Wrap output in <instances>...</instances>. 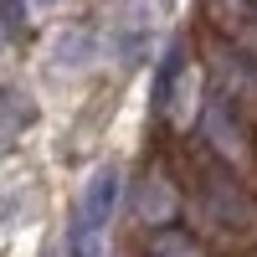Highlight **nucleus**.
Returning <instances> with one entry per match:
<instances>
[{
    "label": "nucleus",
    "instance_id": "obj_1",
    "mask_svg": "<svg viewBox=\"0 0 257 257\" xmlns=\"http://www.w3.org/2000/svg\"><path fill=\"white\" fill-rule=\"evenodd\" d=\"M196 206H201V216L211 226L226 231V237H247L257 226V201L247 196V185L231 175V165L216 160L211 149L196 160Z\"/></svg>",
    "mask_w": 257,
    "mask_h": 257
},
{
    "label": "nucleus",
    "instance_id": "obj_2",
    "mask_svg": "<svg viewBox=\"0 0 257 257\" xmlns=\"http://www.w3.org/2000/svg\"><path fill=\"white\" fill-rule=\"evenodd\" d=\"M201 139L216 160H226L231 170H242L252 160V144H247V123H242V108L231 103L226 93H211L206 108H201Z\"/></svg>",
    "mask_w": 257,
    "mask_h": 257
},
{
    "label": "nucleus",
    "instance_id": "obj_3",
    "mask_svg": "<svg viewBox=\"0 0 257 257\" xmlns=\"http://www.w3.org/2000/svg\"><path fill=\"white\" fill-rule=\"evenodd\" d=\"M113 201H118V170L113 165H103L98 175H93V185L82 190V206H77V221H72V252L77 257H93V237L103 226H108V216H113Z\"/></svg>",
    "mask_w": 257,
    "mask_h": 257
},
{
    "label": "nucleus",
    "instance_id": "obj_4",
    "mask_svg": "<svg viewBox=\"0 0 257 257\" xmlns=\"http://www.w3.org/2000/svg\"><path fill=\"white\" fill-rule=\"evenodd\" d=\"M175 206H180L175 185H170L160 170H149L139 180V190H134V216L149 221V226H165V221H175Z\"/></svg>",
    "mask_w": 257,
    "mask_h": 257
},
{
    "label": "nucleus",
    "instance_id": "obj_5",
    "mask_svg": "<svg viewBox=\"0 0 257 257\" xmlns=\"http://www.w3.org/2000/svg\"><path fill=\"white\" fill-rule=\"evenodd\" d=\"M216 82L231 103H242V108H257V67L242 57V52H216Z\"/></svg>",
    "mask_w": 257,
    "mask_h": 257
},
{
    "label": "nucleus",
    "instance_id": "obj_6",
    "mask_svg": "<svg viewBox=\"0 0 257 257\" xmlns=\"http://www.w3.org/2000/svg\"><path fill=\"white\" fill-rule=\"evenodd\" d=\"M144 257H211L206 242L196 237V231H185L175 221H165V226H149V237H144Z\"/></svg>",
    "mask_w": 257,
    "mask_h": 257
},
{
    "label": "nucleus",
    "instance_id": "obj_7",
    "mask_svg": "<svg viewBox=\"0 0 257 257\" xmlns=\"http://www.w3.org/2000/svg\"><path fill=\"white\" fill-rule=\"evenodd\" d=\"M180 67H185V47L175 41V47L165 52V62H160V77H155V108H160V113L170 108V93H175V77H180Z\"/></svg>",
    "mask_w": 257,
    "mask_h": 257
},
{
    "label": "nucleus",
    "instance_id": "obj_8",
    "mask_svg": "<svg viewBox=\"0 0 257 257\" xmlns=\"http://www.w3.org/2000/svg\"><path fill=\"white\" fill-rule=\"evenodd\" d=\"M6 26H11V31L21 26V0H6Z\"/></svg>",
    "mask_w": 257,
    "mask_h": 257
},
{
    "label": "nucleus",
    "instance_id": "obj_9",
    "mask_svg": "<svg viewBox=\"0 0 257 257\" xmlns=\"http://www.w3.org/2000/svg\"><path fill=\"white\" fill-rule=\"evenodd\" d=\"M252 6H257V0H252Z\"/></svg>",
    "mask_w": 257,
    "mask_h": 257
}]
</instances>
